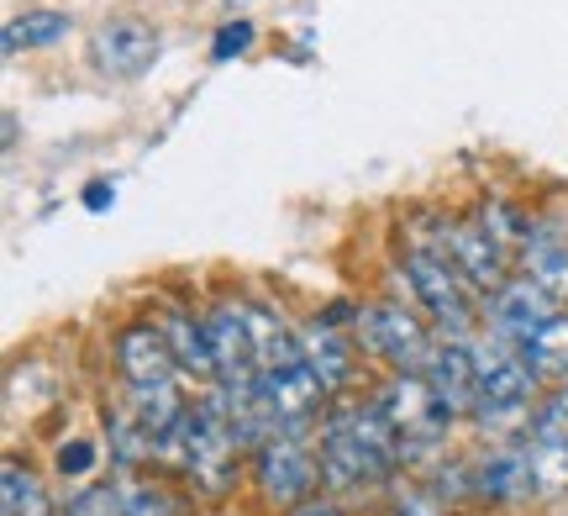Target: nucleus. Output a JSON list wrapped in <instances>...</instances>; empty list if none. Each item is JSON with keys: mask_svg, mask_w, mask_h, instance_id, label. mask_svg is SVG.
<instances>
[{"mask_svg": "<svg viewBox=\"0 0 568 516\" xmlns=\"http://www.w3.org/2000/svg\"><path fill=\"white\" fill-rule=\"evenodd\" d=\"M116 364L132 385H148V380H174V348H169V332L163 327H132L122 332L116 343Z\"/></svg>", "mask_w": 568, "mask_h": 516, "instance_id": "nucleus-10", "label": "nucleus"}, {"mask_svg": "<svg viewBox=\"0 0 568 516\" xmlns=\"http://www.w3.org/2000/svg\"><path fill=\"white\" fill-rule=\"evenodd\" d=\"M290 516H337V512H332V506H326V500H322V506H295V512H290Z\"/></svg>", "mask_w": 568, "mask_h": 516, "instance_id": "nucleus-26", "label": "nucleus"}, {"mask_svg": "<svg viewBox=\"0 0 568 516\" xmlns=\"http://www.w3.org/2000/svg\"><path fill=\"white\" fill-rule=\"evenodd\" d=\"M395 516H437V506L432 500H422V496H410V500H400V512Z\"/></svg>", "mask_w": 568, "mask_h": 516, "instance_id": "nucleus-25", "label": "nucleus"}, {"mask_svg": "<svg viewBox=\"0 0 568 516\" xmlns=\"http://www.w3.org/2000/svg\"><path fill=\"white\" fill-rule=\"evenodd\" d=\"M531 422H537V427H531V437H568V385L552 395V401H542Z\"/></svg>", "mask_w": 568, "mask_h": 516, "instance_id": "nucleus-21", "label": "nucleus"}, {"mask_svg": "<svg viewBox=\"0 0 568 516\" xmlns=\"http://www.w3.org/2000/svg\"><path fill=\"white\" fill-rule=\"evenodd\" d=\"M479 490H489L495 500H521L537 490V469H531V448H506L489 454L479 469Z\"/></svg>", "mask_w": 568, "mask_h": 516, "instance_id": "nucleus-13", "label": "nucleus"}, {"mask_svg": "<svg viewBox=\"0 0 568 516\" xmlns=\"http://www.w3.org/2000/svg\"><path fill=\"white\" fill-rule=\"evenodd\" d=\"M531 469H537V490H564L568 485V437H531Z\"/></svg>", "mask_w": 568, "mask_h": 516, "instance_id": "nucleus-19", "label": "nucleus"}, {"mask_svg": "<svg viewBox=\"0 0 568 516\" xmlns=\"http://www.w3.org/2000/svg\"><path fill=\"white\" fill-rule=\"evenodd\" d=\"M474 358H479V406H474L479 422H485L489 433L521 427L531 401H537V370L527 364L521 343H510L506 332H500V337L479 343Z\"/></svg>", "mask_w": 568, "mask_h": 516, "instance_id": "nucleus-1", "label": "nucleus"}, {"mask_svg": "<svg viewBox=\"0 0 568 516\" xmlns=\"http://www.w3.org/2000/svg\"><path fill=\"white\" fill-rule=\"evenodd\" d=\"M90 53H95V69H101L105 80H138L159 59V32L138 17H116L95 32Z\"/></svg>", "mask_w": 568, "mask_h": 516, "instance_id": "nucleus-2", "label": "nucleus"}, {"mask_svg": "<svg viewBox=\"0 0 568 516\" xmlns=\"http://www.w3.org/2000/svg\"><path fill=\"white\" fill-rule=\"evenodd\" d=\"M95 469V443H84V437H74V443H63L59 448V475H90Z\"/></svg>", "mask_w": 568, "mask_h": 516, "instance_id": "nucleus-22", "label": "nucleus"}, {"mask_svg": "<svg viewBox=\"0 0 568 516\" xmlns=\"http://www.w3.org/2000/svg\"><path fill=\"white\" fill-rule=\"evenodd\" d=\"M322 469L337 485H353V479L379 475V464L368 458V448L358 443V433L347 427V416H332V427L322 433Z\"/></svg>", "mask_w": 568, "mask_h": 516, "instance_id": "nucleus-11", "label": "nucleus"}, {"mask_svg": "<svg viewBox=\"0 0 568 516\" xmlns=\"http://www.w3.org/2000/svg\"><path fill=\"white\" fill-rule=\"evenodd\" d=\"M258 485H264L268 500L295 506L316 485V464H311V454H305L295 437H274V443H264V454H258Z\"/></svg>", "mask_w": 568, "mask_h": 516, "instance_id": "nucleus-5", "label": "nucleus"}, {"mask_svg": "<svg viewBox=\"0 0 568 516\" xmlns=\"http://www.w3.org/2000/svg\"><path fill=\"white\" fill-rule=\"evenodd\" d=\"M374 406L395 422V433L400 437H443L447 416H453L443 406V395L432 391V380H416L410 370L400 374V380H389Z\"/></svg>", "mask_w": 568, "mask_h": 516, "instance_id": "nucleus-3", "label": "nucleus"}, {"mask_svg": "<svg viewBox=\"0 0 568 516\" xmlns=\"http://www.w3.org/2000/svg\"><path fill=\"white\" fill-rule=\"evenodd\" d=\"M126 512L132 516H169V500H163L159 490H132V496H126Z\"/></svg>", "mask_w": 568, "mask_h": 516, "instance_id": "nucleus-24", "label": "nucleus"}, {"mask_svg": "<svg viewBox=\"0 0 568 516\" xmlns=\"http://www.w3.org/2000/svg\"><path fill=\"white\" fill-rule=\"evenodd\" d=\"M552 316H558V301L537 280H527V274L500 285V295H495V327L506 337H516V343H527L531 332H542Z\"/></svg>", "mask_w": 568, "mask_h": 516, "instance_id": "nucleus-7", "label": "nucleus"}, {"mask_svg": "<svg viewBox=\"0 0 568 516\" xmlns=\"http://www.w3.org/2000/svg\"><path fill=\"white\" fill-rule=\"evenodd\" d=\"M406 280H410V290H416V301H422L426 311H437V316H447V322H464L468 316V301H464V285H458L453 259H437V253L416 249L406 259Z\"/></svg>", "mask_w": 568, "mask_h": 516, "instance_id": "nucleus-6", "label": "nucleus"}, {"mask_svg": "<svg viewBox=\"0 0 568 516\" xmlns=\"http://www.w3.org/2000/svg\"><path fill=\"white\" fill-rule=\"evenodd\" d=\"M426 380H432V391L443 395L447 412H474V406H479V358H474V348H464V343L432 348Z\"/></svg>", "mask_w": 568, "mask_h": 516, "instance_id": "nucleus-8", "label": "nucleus"}, {"mask_svg": "<svg viewBox=\"0 0 568 516\" xmlns=\"http://www.w3.org/2000/svg\"><path fill=\"white\" fill-rule=\"evenodd\" d=\"M6 516H48V496H42V485L32 479V469H21V464H6Z\"/></svg>", "mask_w": 568, "mask_h": 516, "instance_id": "nucleus-18", "label": "nucleus"}, {"mask_svg": "<svg viewBox=\"0 0 568 516\" xmlns=\"http://www.w3.org/2000/svg\"><path fill=\"white\" fill-rule=\"evenodd\" d=\"M364 343L368 353H379V358H389V364H422V358H432L426 353V332L422 322L410 316L406 306H389V301H379V306H368L364 311Z\"/></svg>", "mask_w": 568, "mask_h": 516, "instance_id": "nucleus-4", "label": "nucleus"}, {"mask_svg": "<svg viewBox=\"0 0 568 516\" xmlns=\"http://www.w3.org/2000/svg\"><path fill=\"white\" fill-rule=\"evenodd\" d=\"M84 201H90V206H105V201H111V190H105V185H90V195H84Z\"/></svg>", "mask_w": 568, "mask_h": 516, "instance_id": "nucleus-27", "label": "nucleus"}, {"mask_svg": "<svg viewBox=\"0 0 568 516\" xmlns=\"http://www.w3.org/2000/svg\"><path fill=\"white\" fill-rule=\"evenodd\" d=\"M521 353H527V364L537 370V380H568V316H552L542 332H531L527 343H521Z\"/></svg>", "mask_w": 568, "mask_h": 516, "instance_id": "nucleus-15", "label": "nucleus"}, {"mask_svg": "<svg viewBox=\"0 0 568 516\" xmlns=\"http://www.w3.org/2000/svg\"><path fill=\"white\" fill-rule=\"evenodd\" d=\"M305 370L316 374L322 391H337V385H347V374H353V348L332 327H316L305 337Z\"/></svg>", "mask_w": 568, "mask_h": 516, "instance_id": "nucleus-14", "label": "nucleus"}, {"mask_svg": "<svg viewBox=\"0 0 568 516\" xmlns=\"http://www.w3.org/2000/svg\"><path fill=\"white\" fill-rule=\"evenodd\" d=\"M59 38H69V17H59V11H27V17L6 21V53L53 48Z\"/></svg>", "mask_w": 568, "mask_h": 516, "instance_id": "nucleus-16", "label": "nucleus"}, {"mask_svg": "<svg viewBox=\"0 0 568 516\" xmlns=\"http://www.w3.org/2000/svg\"><path fill=\"white\" fill-rule=\"evenodd\" d=\"M163 332H169L174 358H180L190 374H216V348H211V327H205V322H184V316H174Z\"/></svg>", "mask_w": 568, "mask_h": 516, "instance_id": "nucleus-17", "label": "nucleus"}, {"mask_svg": "<svg viewBox=\"0 0 568 516\" xmlns=\"http://www.w3.org/2000/svg\"><path fill=\"white\" fill-rule=\"evenodd\" d=\"M69 516H132V512H126V490L90 485V490H80V496L69 500Z\"/></svg>", "mask_w": 568, "mask_h": 516, "instance_id": "nucleus-20", "label": "nucleus"}, {"mask_svg": "<svg viewBox=\"0 0 568 516\" xmlns=\"http://www.w3.org/2000/svg\"><path fill=\"white\" fill-rule=\"evenodd\" d=\"M447 259L474 290H489L506 280V249L485 227H453L447 232Z\"/></svg>", "mask_w": 568, "mask_h": 516, "instance_id": "nucleus-9", "label": "nucleus"}, {"mask_svg": "<svg viewBox=\"0 0 568 516\" xmlns=\"http://www.w3.org/2000/svg\"><path fill=\"white\" fill-rule=\"evenodd\" d=\"M521 269H527V280L548 290L552 301H564L568 295V249L558 232H531L527 243H521Z\"/></svg>", "mask_w": 568, "mask_h": 516, "instance_id": "nucleus-12", "label": "nucleus"}, {"mask_svg": "<svg viewBox=\"0 0 568 516\" xmlns=\"http://www.w3.org/2000/svg\"><path fill=\"white\" fill-rule=\"evenodd\" d=\"M247 42H253V21H232L216 32V59H232V53H243Z\"/></svg>", "mask_w": 568, "mask_h": 516, "instance_id": "nucleus-23", "label": "nucleus"}]
</instances>
